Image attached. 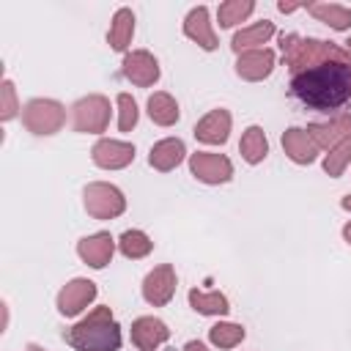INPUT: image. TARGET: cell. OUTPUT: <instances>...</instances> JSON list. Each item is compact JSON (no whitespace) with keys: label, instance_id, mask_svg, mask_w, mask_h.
<instances>
[{"label":"cell","instance_id":"6da1fadb","mask_svg":"<svg viewBox=\"0 0 351 351\" xmlns=\"http://www.w3.org/2000/svg\"><path fill=\"white\" fill-rule=\"evenodd\" d=\"M291 96L315 112H332L351 104V63H318L291 74Z\"/></svg>","mask_w":351,"mask_h":351},{"label":"cell","instance_id":"7a4b0ae2","mask_svg":"<svg viewBox=\"0 0 351 351\" xmlns=\"http://www.w3.org/2000/svg\"><path fill=\"white\" fill-rule=\"evenodd\" d=\"M63 340L74 351H118L121 326L112 318L110 307H93L82 321H77L63 332Z\"/></svg>","mask_w":351,"mask_h":351},{"label":"cell","instance_id":"3957f363","mask_svg":"<svg viewBox=\"0 0 351 351\" xmlns=\"http://www.w3.org/2000/svg\"><path fill=\"white\" fill-rule=\"evenodd\" d=\"M280 49L285 58V66L291 74H299L304 69H313L318 63H351V52L335 41L324 38H310V36H296V33H282L280 36Z\"/></svg>","mask_w":351,"mask_h":351},{"label":"cell","instance_id":"277c9868","mask_svg":"<svg viewBox=\"0 0 351 351\" xmlns=\"http://www.w3.org/2000/svg\"><path fill=\"white\" fill-rule=\"evenodd\" d=\"M82 203H85V211L93 219H115V217H121L126 211L123 192L115 184H107V181L88 184L85 192H82Z\"/></svg>","mask_w":351,"mask_h":351},{"label":"cell","instance_id":"5b68a950","mask_svg":"<svg viewBox=\"0 0 351 351\" xmlns=\"http://www.w3.org/2000/svg\"><path fill=\"white\" fill-rule=\"evenodd\" d=\"M22 123L33 134H55L66 123V107L55 99H30L22 110Z\"/></svg>","mask_w":351,"mask_h":351},{"label":"cell","instance_id":"8992f818","mask_svg":"<svg viewBox=\"0 0 351 351\" xmlns=\"http://www.w3.org/2000/svg\"><path fill=\"white\" fill-rule=\"evenodd\" d=\"M74 132L80 134H101L110 126V99L101 93L82 96L74 101Z\"/></svg>","mask_w":351,"mask_h":351},{"label":"cell","instance_id":"52a82bcc","mask_svg":"<svg viewBox=\"0 0 351 351\" xmlns=\"http://www.w3.org/2000/svg\"><path fill=\"white\" fill-rule=\"evenodd\" d=\"M189 173L203 184H228L233 178V162L225 154L197 151L189 156Z\"/></svg>","mask_w":351,"mask_h":351},{"label":"cell","instance_id":"ba28073f","mask_svg":"<svg viewBox=\"0 0 351 351\" xmlns=\"http://www.w3.org/2000/svg\"><path fill=\"white\" fill-rule=\"evenodd\" d=\"M176 285H178V277H176V269L170 263L154 266L143 280V299L154 307H165L173 299Z\"/></svg>","mask_w":351,"mask_h":351},{"label":"cell","instance_id":"9c48e42d","mask_svg":"<svg viewBox=\"0 0 351 351\" xmlns=\"http://www.w3.org/2000/svg\"><path fill=\"white\" fill-rule=\"evenodd\" d=\"M93 299H96V282L85 280V277H74L58 293V313L66 315V318H74L82 310H88V304Z\"/></svg>","mask_w":351,"mask_h":351},{"label":"cell","instance_id":"30bf717a","mask_svg":"<svg viewBox=\"0 0 351 351\" xmlns=\"http://www.w3.org/2000/svg\"><path fill=\"white\" fill-rule=\"evenodd\" d=\"M121 74L137 88H151L159 80V60L148 49H132L121 63Z\"/></svg>","mask_w":351,"mask_h":351},{"label":"cell","instance_id":"8fae6325","mask_svg":"<svg viewBox=\"0 0 351 351\" xmlns=\"http://www.w3.org/2000/svg\"><path fill=\"white\" fill-rule=\"evenodd\" d=\"M93 165H99L101 170H121L126 165L134 162V145L126 143V140H110V137H101L93 151Z\"/></svg>","mask_w":351,"mask_h":351},{"label":"cell","instance_id":"7c38bea8","mask_svg":"<svg viewBox=\"0 0 351 351\" xmlns=\"http://www.w3.org/2000/svg\"><path fill=\"white\" fill-rule=\"evenodd\" d=\"M115 244L118 241L107 230H99V233H90V236L77 241V255L90 269H104L112 261V255H115Z\"/></svg>","mask_w":351,"mask_h":351},{"label":"cell","instance_id":"4fadbf2b","mask_svg":"<svg viewBox=\"0 0 351 351\" xmlns=\"http://www.w3.org/2000/svg\"><path fill=\"white\" fill-rule=\"evenodd\" d=\"M307 134L313 137V143L318 145V151H332L340 140H346L351 134V112H337L329 121H318L307 126Z\"/></svg>","mask_w":351,"mask_h":351},{"label":"cell","instance_id":"5bb4252c","mask_svg":"<svg viewBox=\"0 0 351 351\" xmlns=\"http://www.w3.org/2000/svg\"><path fill=\"white\" fill-rule=\"evenodd\" d=\"M274 63H277V55L274 49L263 47V49H250V52H241L236 58V74L241 80H250V82H258V80H266L271 71H274Z\"/></svg>","mask_w":351,"mask_h":351},{"label":"cell","instance_id":"9a60e30c","mask_svg":"<svg viewBox=\"0 0 351 351\" xmlns=\"http://www.w3.org/2000/svg\"><path fill=\"white\" fill-rule=\"evenodd\" d=\"M230 123H233L230 112L222 110V107H217V110L206 112V115L195 123L192 132H195V137H197L200 143H206V145H222V143L228 140V134H230Z\"/></svg>","mask_w":351,"mask_h":351},{"label":"cell","instance_id":"2e32d148","mask_svg":"<svg viewBox=\"0 0 351 351\" xmlns=\"http://www.w3.org/2000/svg\"><path fill=\"white\" fill-rule=\"evenodd\" d=\"M167 337H170V329H167V324L162 318L140 315L132 324V343L140 351H156L162 343H167Z\"/></svg>","mask_w":351,"mask_h":351},{"label":"cell","instance_id":"e0dca14e","mask_svg":"<svg viewBox=\"0 0 351 351\" xmlns=\"http://www.w3.org/2000/svg\"><path fill=\"white\" fill-rule=\"evenodd\" d=\"M184 36L192 38L197 47L203 49H217V36H214V27H211V19H208V8L206 5H195L186 19H184Z\"/></svg>","mask_w":351,"mask_h":351},{"label":"cell","instance_id":"ac0fdd59","mask_svg":"<svg viewBox=\"0 0 351 351\" xmlns=\"http://www.w3.org/2000/svg\"><path fill=\"white\" fill-rule=\"evenodd\" d=\"M282 151L296 165H313L318 156V145L313 143L307 129H299V126H291L282 132Z\"/></svg>","mask_w":351,"mask_h":351},{"label":"cell","instance_id":"d6986e66","mask_svg":"<svg viewBox=\"0 0 351 351\" xmlns=\"http://www.w3.org/2000/svg\"><path fill=\"white\" fill-rule=\"evenodd\" d=\"M184 156H186L184 140H178V137H165V140H159V143L151 145L148 165H151L154 170H159V173H170V170H176V167L184 162Z\"/></svg>","mask_w":351,"mask_h":351},{"label":"cell","instance_id":"ffe728a7","mask_svg":"<svg viewBox=\"0 0 351 351\" xmlns=\"http://www.w3.org/2000/svg\"><path fill=\"white\" fill-rule=\"evenodd\" d=\"M274 33H277V30H274V22H271V19H261V22H255V25H250V27L236 30L230 47H233L236 55L250 52V49H263V44H266Z\"/></svg>","mask_w":351,"mask_h":351},{"label":"cell","instance_id":"44dd1931","mask_svg":"<svg viewBox=\"0 0 351 351\" xmlns=\"http://www.w3.org/2000/svg\"><path fill=\"white\" fill-rule=\"evenodd\" d=\"M132 36H134V14H132V8H118L112 22H110V30H107L110 49L126 52L132 44Z\"/></svg>","mask_w":351,"mask_h":351},{"label":"cell","instance_id":"7402d4cb","mask_svg":"<svg viewBox=\"0 0 351 351\" xmlns=\"http://www.w3.org/2000/svg\"><path fill=\"white\" fill-rule=\"evenodd\" d=\"M189 307L195 313H200V315H219V318L230 313V302L219 291H197V288H192L189 291Z\"/></svg>","mask_w":351,"mask_h":351},{"label":"cell","instance_id":"603a6c76","mask_svg":"<svg viewBox=\"0 0 351 351\" xmlns=\"http://www.w3.org/2000/svg\"><path fill=\"white\" fill-rule=\"evenodd\" d=\"M304 8L318 22L329 25L332 30H348L351 27V8L340 5V3H307Z\"/></svg>","mask_w":351,"mask_h":351},{"label":"cell","instance_id":"cb8c5ba5","mask_svg":"<svg viewBox=\"0 0 351 351\" xmlns=\"http://www.w3.org/2000/svg\"><path fill=\"white\" fill-rule=\"evenodd\" d=\"M148 115H151V121L159 123V126H173V123L178 121L181 110H178V101H176L170 93L156 90V93L148 96Z\"/></svg>","mask_w":351,"mask_h":351},{"label":"cell","instance_id":"d4e9b609","mask_svg":"<svg viewBox=\"0 0 351 351\" xmlns=\"http://www.w3.org/2000/svg\"><path fill=\"white\" fill-rule=\"evenodd\" d=\"M239 151H241V159L250 162V165H258L266 159L269 154V140H266V132L261 126H247V132L241 134V143H239Z\"/></svg>","mask_w":351,"mask_h":351},{"label":"cell","instance_id":"484cf974","mask_svg":"<svg viewBox=\"0 0 351 351\" xmlns=\"http://www.w3.org/2000/svg\"><path fill=\"white\" fill-rule=\"evenodd\" d=\"M118 250L123 258H132V261H140L145 258L151 250H154V241L148 239V233L132 228V230H123L121 239H118Z\"/></svg>","mask_w":351,"mask_h":351},{"label":"cell","instance_id":"4316f807","mask_svg":"<svg viewBox=\"0 0 351 351\" xmlns=\"http://www.w3.org/2000/svg\"><path fill=\"white\" fill-rule=\"evenodd\" d=\"M247 337V332H244V326L241 324H230V321H219V324H214L211 329H208V340H211V346H217V348H236L241 340Z\"/></svg>","mask_w":351,"mask_h":351},{"label":"cell","instance_id":"83f0119b","mask_svg":"<svg viewBox=\"0 0 351 351\" xmlns=\"http://www.w3.org/2000/svg\"><path fill=\"white\" fill-rule=\"evenodd\" d=\"M252 11H255V3H252V0H225V3L217 8L219 27H233V25L244 22Z\"/></svg>","mask_w":351,"mask_h":351},{"label":"cell","instance_id":"f1b7e54d","mask_svg":"<svg viewBox=\"0 0 351 351\" xmlns=\"http://www.w3.org/2000/svg\"><path fill=\"white\" fill-rule=\"evenodd\" d=\"M348 162H351V134H348L346 140H340V143L324 156V173H326L329 178H340L343 170L348 167Z\"/></svg>","mask_w":351,"mask_h":351},{"label":"cell","instance_id":"f546056e","mask_svg":"<svg viewBox=\"0 0 351 351\" xmlns=\"http://www.w3.org/2000/svg\"><path fill=\"white\" fill-rule=\"evenodd\" d=\"M137 118H140L137 101L129 93H118V129L121 132H132L137 126Z\"/></svg>","mask_w":351,"mask_h":351},{"label":"cell","instance_id":"4dcf8cb0","mask_svg":"<svg viewBox=\"0 0 351 351\" xmlns=\"http://www.w3.org/2000/svg\"><path fill=\"white\" fill-rule=\"evenodd\" d=\"M16 112H19V104H16L14 82L11 80H3V88H0V118L3 121H11Z\"/></svg>","mask_w":351,"mask_h":351},{"label":"cell","instance_id":"1f68e13d","mask_svg":"<svg viewBox=\"0 0 351 351\" xmlns=\"http://www.w3.org/2000/svg\"><path fill=\"white\" fill-rule=\"evenodd\" d=\"M184 351H208V346L200 343V340H189V343L184 346Z\"/></svg>","mask_w":351,"mask_h":351},{"label":"cell","instance_id":"d6a6232c","mask_svg":"<svg viewBox=\"0 0 351 351\" xmlns=\"http://www.w3.org/2000/svg\"><path fill=\"white\" fill-rule=\"evenodd\" d=\"M277 8H280L282 14H293V11H299V8H304V5H293V3H282V0H280V3H277Z\"/></svg>","mask_w":351,"mask_h":351},{"label":"cell","instance_id":"836d02e7","mask_svg":"<svg viewBox=\"0 0 351 351\" xmlns=\"http://www.w3.org/2000/svg\"><path fill=\"white\" fill-rule=\"evenodd\" d=\"M343 239L351 244V222H346V225H343Z\"/></svg>","mask_w":351,"mask_h":351},{"label":"cell","instance_id":"e575fe53","mask_svg":"<svg viewBox=\"0 0 351 351\" xmlns=\"http://www.w3.org/2000/svg\"><path fill=\"white\" fill-rule=\"evenodd\" d=\"M340 206H343V208H346V211H351V195H346V197H343V200H340Z\"/></svg>","mask_w":351,"mask_h":351},{"label":"cell","instance_id":"d590c367","mask_svg":"<svg viewBox=\"0 0 351 351\" xmlns=\"http://www.w3.org/2000/svg\"><path fill=\"white\" fill-rule=\"evenodd\" d=\"M25 351H47V348H41V346H36V343H30Z\"/></svg>","mask_w":351,"mask_h":351},{"label":"cell","instance_id":"8d00e7d4","mask_svg":"<svg viewBox=\"0 0 351 351\" xmlns=\"http://www.w3.org/2000/svg\"><path fill=\"white\" fill-rule=\"evenodd\" d=\"M346 49H348V52H351V36H348V41H346Z\"/></svg>","mask_w":351,"mask_h":351}]
</instances>
